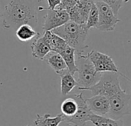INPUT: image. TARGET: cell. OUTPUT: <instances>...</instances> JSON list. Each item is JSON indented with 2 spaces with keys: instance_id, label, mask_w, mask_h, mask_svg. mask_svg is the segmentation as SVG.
<instances>
[{
  "instance_id": "cell-1",
  "label": "cell",
  "mask_w": 131,
  "mask_h": 126,
  "mask_svg": "<svg viewBox=\"0 0 131 126\" xmlns=\"http://www.w3.org/2000/svg\"><path fill=\"white\" fill-rule=\"evenodd\" d=\"M5 29H17L23 24L36 26L37 12L32 0H9L3 15Z\"/></svg>"
},
{
  "instance_id": "cell-2",
  "label": "cell",
  "mask_w": 131,
  "mask_h": 126,
  "mask_svg": "<svg viewBox=\"0 0 131 126\" xmlns=\"http://www.w3.org/2000/svg\"><path fill=\"white\" fill-rule=\"evenodd\" d=\"M52 32L62 37L70 46L73 47L77 55H82L88 48V45H86V40L89 29L86 24L80 25L70 20L62 26L53 29Z\"/></svg>"
},
{
  "instance_id": "cell-3",
  "label": "cell",
  "mask_w": 131,
  "mask_h": 126,
  "mask_svg": "<svg viewBox=\"0 0 131 126\" xmlns=\"http://www.w3.org/2000/svg\"><path fill=\"white\" fill-rule=\"evenodd\" d=\"M119 75L116 72H102L99 82L85 90L90 91L93 95H103L110 101L125 92L119 84Z\"/></svg>"
},
{
  "instance_id": "cell-4",
  "label": "cell",
  "mask_w": 131,
  "mask_h": 126,
  "mask_svg": "<svg viewBox=\"0 0 131 126\" xmlns=\"http://www.w3.org/2000/svg\"><path fill=\"white\" fill-rule=\"evenodd\" d=\"M77 56L76 65L77 67V72H78V79L77 82V85L79 86L78 89L84 91L86 89L96 84L99 82L102 73L96 71L93 63L86 55L82 54Z\"/></svg>"
},
{
  "instance_id": "cell-5",
  "label": "cell",
  "mask_w": 131,
  "mask_h": 126,
  "mask_svg": "<svg viewBox=\"0 0 131 126\" xmlns=\"http://www.w3.org/2000/svg\"><path fill=\"white\" fill-rule=\"evenodd\" d=\"M99 12V22L96 29L102 32L113 31L116 25L120 22L113 9L103 2H94Z\"/></svg>"
},
{
  "instance_id": "cell-6",
  "label": "cell",
  "mask_w": 131,
  "mask_h": 126,
  "mask_svg": "<svg viewBox=\"0 0 131 126\" xmlns=\"http://www.w3.org/2000/svg\"><path fill=\"white\" fill-rule=\"evenodd\" d=\"M88 58L93 63V65L98 72H116L122 75L118 69V67L116 66L115 62L113 61V58L102 52H100L96 50L90 51L87 55ZM125 77L123 75H122ZM126 78V77H125Z\"/></svg>"
},
{
  "instance_id": "cell-7",
  "label": "cell",
  "mask_w": 131,
  "mask_h": 126,
  "mask_svg": "<svg viewBox=\"0 0 131 126\" xmlns=\"http://www.w3.org/2000/svg\"><path fill=\"white\" fill-rule=\"evenodd\" d=\"M47 11L48 12L44 17V22L42 24V29L44 31H52L70 21L67 11L58 9H47Z\"/></svg>"
},
{
  "instance_id": "cell-8",
  "label": "cell",
  "mask_w": 131,
  "mask_h": 126,
  "mask_svg": "<svg viewBox=\"0 0 131 126\" xmlns=\"http://www.w3.org/2000/svg\"><path fill=\"white\" fill-rule=\"evenodd\" d=\"M78 102L79 103V108L77 112L72 117L64 119V121H67L71 122L77 126H85L86 122L90 121V115L93 114L91 111L89 109L86 98H83L82 93L79 94H73L72 95Z\"/></svg>"
},
{
  "instance_id": "cell-9",
  "label": "cell",
  "mask_w": 131,
  "mask_h": 126,
  "mask_svg": "<svg viewBox=\"0 0 131 126\" xmlns=\"http://www.w3.org/2000/svg\"><path fill=\"white\" fill-rule=\"evenodd\" d=\"M93 3V0H78L76 6L68 12L70 20L80 25L86 24Z\"/></svg>"
},
{
  "instance_id": "cell-10",
  "label": "cell",
  "mask_w": 131,
  "mask_h": 126,
  "mask_svg": "<svg viewBox=\"0 0 131 126\" xmlns=\"http://www.w3.org/2000/svg\"><path fill=\"white\" fill-rule=\"evenodd\" d=\"M86 102L89 109L94 115L106 116L110 111V102L108 98L103 95H93L90 98H86Z\"/></svg>"
},
{
  "instance_id": "cell-11",
  "label": "cell",
  "mask_w": 131,
  "mask_h": 126,
  "mask_svg": "<svg viewBox=\"0 0 131 126\" xmlns=\"http://www.w3.org/2000/svg\"><path fill=\"white\" fill-rule=\"evenodd\" d=\"M42 37L49 46L51 52L59 54L68 45L62 37L54 33L52 31H45Z\"/></svg>"
},
{
  "instance_id": "cell-12",
  "label": "cell",
  "mask_w": 131,
  "mask_h": 126,
  "mask_svg": "<svg viewBox=\"0 0 131 126\" xmlns=\"http://www.w3.org/2000/svg\"><path fill=\"white\" fill-rule=\"evenodd\" d=\"M32 55L37 59L44 60L45 58L51 52V49L42 36L38 35L31 45Z\"/></svg>"
},
{
  "instance_id": "cell-13",
  "label": "cell",
  "mask_w": 131,
  "mask_h": 126,
  "mask_svg": "<svg viewBox=\"0 0 131 126\" xmlns=\"http://www.w3.org/2000/svg\"><path fill=\"white\" fill-rule=\"evenodd\" d=\"M78 108L79 103L72 95H69V97L67 98H66L62 101L60 106V109L64 119L73 116L77 112Z\"/></svg>"
},
{
  "instance_id": "cell-14",
  "label": "cell",
  "mask_w": 131,
  "mask_h": 126,
  "mask_svg": "<svg viewBox=\"0 0 131 126\" xmlns=\"http://www.w3.org/2000/svg\"><path fill=\"white\" fill-rule=\"evenodd\" d=\"M46 63L59 75L68 70L67 64L64 61L62 57L57 52H51L50 55L46 59Z\"/></svg>"
},
{
  "instance_id": "cell-15",
  "label": "cell",
  "mask_w": 131,
  "mask_h": 126,
  "mask_svg": "<svg viewBox=\"0 0 131 126\" xmlns=\"http://www.w3.org/2000/svg\"><path fill=\"white\" fill-rule=\"evenodd\" d=\"M62 57L64 61L67 64L68 71L74 75L77 72V67L76 65V51L75 49L67 45L66 48L59 53Z\"/></svg>"
},
{
  "instance_id": "cell-16",
  "label": "cell",
  "mask_w": 131,
  "mask_h": 126,
  "mask_svg": "<svg viewBox=\"0 0 131 126\" xmlns=\"http://www.w3.org/2000/svg\"><path fill=\"white\" fill-rule=\"evenodd\" d=\"M59 76L61 79V94L66 96L69 95L77 85V82L74 78V75L71 74L68 70L64 72Z\"/></svg>"
},
{
  "instance_id": "cell-17",
  "label": "cell",
  "mask_w": 131,
  "mask_h": 126,
  "mask_svg": "<svg viewBox=\"0 0 131 126\" xmlns=\"http://www.w3.org/2000/svg\"><path fill=\"white\" fill-rule=\"evenodd\" d=\"M63 120L64 118L62 113L54 117H52L49 114H45L43 115H36L34 124L36 126H59Z\"/></svg>"
},
{
  "instance_id": "cell-18",
  "label": "cell",
  "mask_w": 131,
  "mask_h": 126,
  "mask_svg": "<svg viewBox=\"0 0 131 126\" xmlns=\"http://www.w3.org/2000/svg\"><path fill=\"white\" fill-rule=\"evenodd\" d=\"M16 35L19 40L22 42H28L32 40L33 38L39 35V33L36 32L30 25L23 24L19 26L16 29Z\"/></svg>"
},
{
  "instance_id": "cell-19",
  "label": "cell",
  "mask_w": 131,
  "mask_h": 126,
  "mask_svg": "<svg viewBox=\"0 0 131 126\" xmlns=\"http://www.w3.org/2000/svg\"><path fill=\"white\" fill-rule=\"evenodd\" d=\"M90 121L95 126H124L123 121L121 119H113L107 116H100L92 114Z\"/></svg>"
},
{
  "instance_id": "cell-20",
  "label": "cell",
  "mask_w": 131,
  "mask_h": 126,
  "mask_svg": "<svg viewBox=\"0 0 131 126\" xmlns=\"http://www.w3.org/2000/svg\"><path fill=\"white\" fill-rule=\"evenodd\" d=\"M98 22H99V12L95 3L93 2L86 22V26L88 29L91 28H96Z\"/></svg>"
},
{
  "instance_id": "cell-21",
  "label": "cell",
  "mask_w": 131,
  "mask_h": 126,
  "mask_svg": "<svg viewBox=\"0 0 131 126\" xmlns=\"http://www.w3.org/2000/svg\"><path fill=\"white\" fill-rule=\"evenodd\" d=\"M93 2H103L106 4H107L113 11L114 14L116 16L118 15L119 10L122 7L123 2L120 0H93Z\"/></svg>"
},
{
  "instance_id": "cell-22",
  "label": "cell",
  "mask_w": 131,
  "mask_h": 126,
  "mask_svg": "<svg viewBox=\"0 0 131 126\" xmlns=\"http://www.w3.org/2000/svg\"><path fill=\"white\" fill-rule=\"evenodd\" d=\"M77 2L78 0H61L60 4L56 8V9L66 10L68 12L71 9H73L76 6Z\"/></svg>"
},
{
  "instance_id": "cell-23",
  "label": "cell",
  "mask_w": 131,
  "mask_h": 126,
  "mask_svg": "<svg viewBox=\"0 0 131 126\" xmlns=\"http://www.w3.org/2000/svg\"><path fill=\"white\" fill-rule=\"evenodd\" d=\"M48 3V8H43V10H54L60 4L61 0H46Z\"/></svg>"
},
{
  "instance_id": "cell-24",
  "label": "cell",
  "mask_w": 131,
  "mask_h": 126,
  "mask_svg": "<svg viewBox=\"0 0 131 126\" xmlns=\"http://www.w3.org/2000/svg\"><path fill=\"white\" fill-rule=\"evenodd\" d=\"M59 126H77L76 124L71 123V122H69V121H62L59 124Z\"/></svg>"
},
{
  "instance_id": "cell-25",
  "label": "cell",
  "mask_w": 131,
  "mask_h": 126,
  "mask_svg": "<svg viewBox=\"0 0 131 126\" xmlns=\"http://www.w3.org/2000/svg\"><path fill=\"white\" fill-rule=\"evenodd\" d=\"M120 1H122V2H123V3H128L129 0H120Z\"/></svg>"
},
{
  "instance_id": "cell-26",
  "label": "cell",
  "mask_w": 131,
  "mask_h": 126,
  "mask_svg": "<svg viewBox=\"0 0 131 126\" xmlns=\"http://www.w3.org/2000/svg\"><path fill=\"white\" fill-rule=\"evenodd\" d=\"M26 126H36V125H29V124H27V125H26Z\"/></svg>"
},
{
  "instance_id": "cell-27",
  "label": "cell",
  "mask_w": 131,
  "mask_h": 126,
  "mask_svg": "<svg viewBox=\"0 0 131 126\" xmlns=\"http://www.w3.org/2000/svg\"><path fill=\"white\" fill-rule=\"evenodd\" d=\"M0 17H1V12H0Z\"/></svg>"
}]
</instances>
